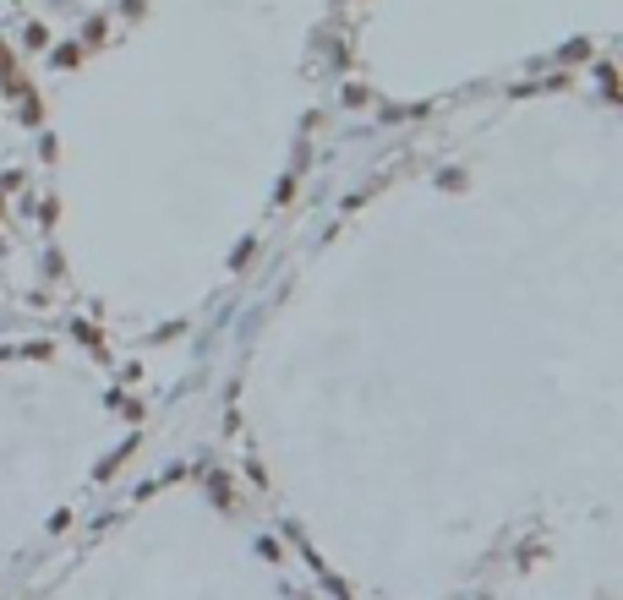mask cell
<instances>
[{"mask_svg":"<svg viewBox=\"0 0 623 600\" xmlns=\"http://www.w3.org/2000/svg\"><path fill=\"white\" fill-rule=\"evenodd\" d=\"M126 448V404L77 344H0V579L50 551L104 491Z\"/></svg>","mask_w":623,"mask_h":600,"instance_id":"obj_1","label":"cell"}]
</instances>
